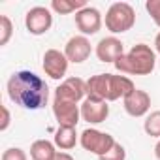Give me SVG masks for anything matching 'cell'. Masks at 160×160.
Instances as JSON below:
<instances>
[{
	"mask_svg": "<svg viewBox=\"0 0 160 160\" xmlns=\"http://www.w3.org/2000/svg\"><path fill=\"white\" fill-rule=\"evenodd\" d=\"M8 96L25 109H42L49 100V87L34 72L21 70L8 79Z\"/></svg>",
	"mask_w": 160,
	"mask_h": 160,
	"instance_id": "1",
	"label": "cell"
},
{
	"mask_svg": "<svg viewBox=\"0 0 160 160\" xmlns=\"http://www.w3.org/2000/svg\"><path fill=\"white\" fill-rule=\"evenodd\" d=\"M156 66V55L147 43H136L128 53L115 60V68L128 75H149Z\"/></svg>",
	"mask_w": 160,
	"mask_h": 160,
	"instance_id": "2",
	"label": "cell"
},
{
	"mask_svg": "<svg viewBox=\"0 0 160 160\" xmlns=\"http://www.w3.org/2000/svg\"><path fill=\"white\" fill-rule=\"evenodd\" d=\"M136 25V12L128 2H115L106 12V28L111 34H122Z\"/></svg>",
	"mask_w": 160,
	"mask_h": 160,
	"instance_id": "3",
	"label": "cell"
},
{
	"mask_svg": "<svg viewBox=\"0 0 160 160\" xmlns=\"http://www.w3.org/2000/svg\"><path fill=\"white\" fill-rule=\"evenodd\" d=\"M79 143H81V147L96 156H104L117 141L113 139L111 134H106V132H100L96 128H87L81 132V136H79Z\"/></svg>",
	"mask_w": 160,
	"mask_h": 160,
	"instance_id": "4",
	"label": "cell"
},
{
	"mask_svg": "<svg viewBox=\"0 0 160 160\" xmlns=\"http://www.w3.org/2000/svg\"><path fill=\"white\" fill-rule=\"evenodd\" d=\"M53 25V15H51V10L49 8H43V6H34L27 12L25 15V27L30 34L34 36H42L45 34Z\"/></svg>",
	"mask_w": 160,
	"mask_h": 160,
	"instance_id": "5",
	"label": "cell"
},
{
	"mask_svg": "<svg viewBox=\"0 0 160 160\" xmlns=\"http://www.w3.org/2000/svg\"><path fill=\"white\" fill-rule=\"evenodd\" d=\"M55 98L66 102H81L87 98V81L81 77H68L55 89Z\"/></svg>",
	"mask_w": 160,
	"mask_h": 160,
	"instance_id": "6",
	"label": "cell"
},
{
	"mask_svg": "<svg viewBox=\"0 0 160 160\" xmlns=\"http://www.w3.org/2000/svg\"><path fill=\"white\" fill-rule=\"evenodd\" d=\"M53 115L58 122V126H68L75 128L79 119H81V106L75 102H66V100H53Z\"/></svg>",
	"mask_w": 160,
	"mask_h": 160,
	"instance_id": "7",
	"label": "cell"
},
{
	"mask_svg": "<svg viewBox=\"0 0 160 160\" xmlns=\"http://www.w3.org/2000/svg\"><path fill=\"white\" fill-rule=\"evenodd\" d=\"M68 58L64 53H60L58 49H47L43 53V72L45 75H49L51 79H62L68 72Z\"/></svg>",
	"mask_w": 160,
	"mask_h": 160,
	"instance_id": "8",
	"label": "cell"
},
{
	"mask_svg": "<svg viewBox=\"0 0 160 160\" xmlns=\"http://www.w3.org/2000/svg\"><path fill=\"white\" fill-rule=\"evenodd\" d=\"M109 117V106L104 100H94V98H85L81 104V119L87 121L89 124H100Z\"/></svg>",
	"mask_w": 160,
	"mask_h": 160,
	"instance_id": "9",
	"label": "cell"
},
{
	"mask_svg": "<svg viewBox=\"0 0 160 160\" xmlns=\"http://www.w3.org/2000/svg\"><path fill=\"white\" fill-rule=\"evenodd\" d=\"M75 25H77L79 30L83 32V36H92L102 27V13L96 8L87 6V8L79 10L75 13Z\"/></svg>",
	"mask_w": 160,
	"mask_h": 160,
	"instance_id": "10",
	"label": "cell"
},
{
	"mask_svg": "<svg viewBox=\"0 0 160 160\" xmlns=\"http://www.w3.org/2000/svg\"><path fill=\"white\" fill-rule=\"evenodd\" d=\"M92 53V47H91V42L87 40V36H73L68 40L66 47H64V55L70 62L73 64H81L85 62Z\"/></svg>",
	"mask_w": 160,
	"mask_h": 160,
	"instance_id": "11",
	"label": "cell"
},
{
	"mask_svg": "<svg viewBox=\"0 0 160 160\" xmlns=\"http://www.w3.org/2000/svg\"><path fill=\"white\" fill-rule=\"evenodd\" d=\"M122 106L130 117H143L151 109V96L145 91L134 89L126 98H122Z\"/></svg>",
	"mask_w": 160,
	"mask_h": 160,
	"instance_id": "12",
	"label": "cell"
},
{
	"mask_svg": "<svg viewBox=\"0 0 160 160\" xmlns=\"http://www.w3.org/2000/svg\"><path fill=\"white\" fill-rule=\"evenodd\" d=\"M136 89L134 81L126 75H113L108 73V102H115L119 98H126Z\"/></svg>",
	"mask_w": 160,
	"mask_h": 160,
	"instance_id": "13",
	"label": "cell"
},
{
	"mask_svg": "<svg viewBox=\"0 0 160 160\" xmlns=\"http://www.w3.org/2000/svg\"><path fill=\"white\" fill-rule=\"evenodd\" d=\"M124 55V43L121 40H117L115 36H109V38H102L96 45V57L100 62H113Z\"/></svg>",
	"mask_w": 160,
	"mask_h": 160,
	"instance_id": "14",
	"label": "cell"
},
{
	"mask_svg": "<svg viewBox=\"0 0 160 160\" xmlns=\"http://www.w3.org/2000/svg\"><path fill=\"white\" fill-rule=\"evenodd\" d=\"M57 145L47 139H36L30 145V158L32 160H53L57 156Z\"/></svg>",
	"mask_w": 160,
	"mask_h": 160,
	"instance_id": "15",
	"label": "cell"
},
{
	"mask_svg": "<svg viewBox=\"0 0 160 160\" xmlns=\"http://www.w3.org/2000/svg\"><path fill=\"white\" fill-rule=\"evenodd\" d=\"M77 143V134L75 128H68V126H58V130L55 132V145L60 151H70L73 149Z\"/></svg>",
	"mask_w": 160,
	"mask_h": 160,
	"instance_id": "16",
	"label": "cell"
},
{
	"mask_svg": "<svg viewBox=\"0 0 160 160\" xmlns=\"http://www.w3.org/2000/svg\"><path fill=\"white\" fill-rule=\"evenodd\" d=\"M87 8L85 0H53L51 2V10L60 13V15H68V13H77L79 10Z\"/></svg>",
	"mask_w": 160,
	"mask_h": 160,
	"instance_id": "17",
	"label": "cell"
},
{
	"mask_svg": "<svg viewBox=\"0 0 160 160\" xmlns=\"http://www.w3.org/2000/svg\"><path fill=\"white\" fill-rule=\"evenodd\" d=\"M143 130L147 136L160 139V111H152L147 115V119L143 122Z\"/></svg>",
	"mask_w": 160,
	"mask_h": 160,
	"instance_id": "18",
	"label": "cell"
},
{
	"mask_svg": "<svg viewBox=\"0 0 160 160\" xmlns=\"http://www.w3.org/2000/svg\"><path fill=\"white\" fill-rule=\"evenodd\" d=\"M12 32H13V27H12V21L8 15H0V45H6L12 38Z\"/></svg>",
	"mask_w": 160,
	"mask_h": 160,
	"instance_id": "19",
	"label": "cell"
},
{
	"mask_svg": "<svg viewBox=\"0 0 160 160\" xmlns=\"http://www.w3.org/2000/svg\"><path fill=\"white\" fill-rule=\"evenodd\" d=\"M100 160H126V151L121 143H115L104 156H100Z\"/></svg>",
	"mask_w": 160,
	"mask_h": 160,
	"instance_id": "20",
	"label": "cell"
},
{
	"mask_svg": "<svg viewBox=\"0 0 160 160\" xmlns=\"http://www.w3.org/2000/svg\"><path fill=\"white\" fill-rule=\"evenodd\" d=\"M145 8H147L151 19L154 21V25L160 27V0H147V2H145Z\"/></svg>",
	"mask_w": 160,
	"mask_h": 160,
	"instance_id": "21",
	"label": "cell"
},
{
	"mask_svg": "<svg viewBox=\"0 0 160 160\" xmlns=\"http://www.w3.org/2000/svg\"><path fill=\"white\" fill-rule=\"evenodd\" d=\"M2 160H28L27 152L19 147H10L2 152Z\"/></svg>",
	"mask_w": 160,
	"mask_h": 160,
	"instance_id": "22",
	"label": "cell"
},
{
	"mask_svg": "<svg viewBox=\"0 0 160 160\" xmlns=\"http://www.w3.org/2000/svg\"><path fill=\"white\" fill-rule=\"evenodd\" d=\"M8 126H10V111H8V108L6 106H2V122H0V130H8Z\"/></svg>",
	"mask_w": 160,
	"mask_h": 160,
	"instance_id": "23",
	"label": "cell"
},
{
	"mask_svg": "<svg viewBox=\"0 0 160 160\" xmlns=\"http://www.w3.org/2000/svg\"><path fill=\"white\" fill-rule=\"evenodd\" d=\"M53 160H73V156L68 154V152H64V151H60V152H57V156Z\"/></svg>",
	"mask_w": 160,
	"mask_h": 160,
	"instance_id": "24",
	"label": "cell"
},
{
	"mask_svg": "<svg viewBox=\"0 0 160 160\" xmlns=\"http://www.w3.org/2000/svg\"><path fill=\"white\" fill-rule=\"evenodd\" d=\"M154 49H156V53L160 55V32H158L156 38H154Z\"/></svg>",
	"mask_w": 160,
	"mask_h": 160,
	"instance_id": "25",
	"label": "cell"
},
{
	"mask_svg": "<svg viewBox=\"0 0 160 160\" xmlns=\"http://www.w3.org/2000/svg\"><path fill=\"white\" fill-rule=\"evenodd\" d=\"M154 156L160 160V139L156 141V145H154Z\"/></svg>",
	"mask_w": 160,
	"mask_h": 160,
	"instance_id": "26",
	"label": "cell"
}]
</instances>
